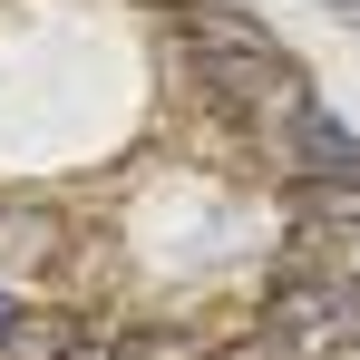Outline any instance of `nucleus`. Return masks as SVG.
<instances>
[{
    "instance_id": "nucleus-3",
    "label": "nucleus",
    "mask_w": 360,
    "mask_h": 360,
    "mask_svg": "<svg viewBox=\"0 0 360 360\" xmlns=\"http://www.w3.org/2000/svg\"><path fill=\"white\" fill-rule=\"evenodd\" d=\"M10 331H20V302H10V292H0V341H10Z\"/></svg>"
},
{
    "instance_id": "nucleus-4",
    "label": "nucleus",
    "mask_w": 360,
    "mask_h": 360,
    "mask_svg": "<svg viewBox=\"0 0 360 360\" xmlns=\"http://www.w3.org/2000/svg\"><path fill=\"white\" fill-rule=\"evenodd\" d=\"M78 360H136V351H78Z\"/></svg>"
},
{
    "instance_id": "nucleus-2",
    "label": "nucleus",
    "mask_w": 360,
    "mask_h": 360,
    "mask_svg": "<svg viewBox=\"0 0 360 360\" xmlns=\"http://www.w3.org/2000/svg\"><path fill=\"white\" fill-rule=\"evenodd\" d=\"M283 146H292V166H302L311 185H360V136L331 117V108L302 98L292 117H283Z\"/></svg>"
},
{
    "instance_id": "nucleus-5",
    "label": "nucleus",
    "mask_w": 360,
    "mask_h": 360,
    "mask_svg": "<svg viewBox=\"0 0 360 360\" xmlns=\"http://www.w3.org/2000/svg\"><path fill=\"white\" fill-rule=\"evenodd\" d=\"M331 10H351V20H360V0H331Z\"/></svg>"
},
{
    "instance_id": "nucleus-1",
    "label": "nucleus",
    "mask_w": 360,
    "mask_h": 360,
    "mask_svg": "<svg viewBox=\"0 0 360 360\" xmlns=\"http://www.w3.org/2000/svg\"><path fill=\"white\" fill-rule=\"evenodd\" d=\"M185 88H205V98L234 108V117H273V127L302 108L292 59H283L253 20H234V10H195V20H185Z\"/></svg>"
}]
</instances>
